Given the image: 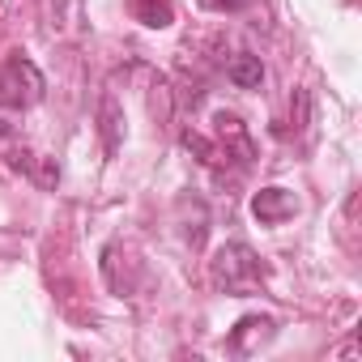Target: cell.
Returning <instances> with one entry per match:
<instances>
[{
	"mask_svg": "<svg viewBox=\"0 0 362 362\" xmlns=\"http://www.w3.org/2000/svg\"><path fill=\"white\" fill-rule=\"evenodd\" d=\"M209 281H214V290H222V294H252L260 281H264V264H260V256L247 247V243H222L218 252H214V260H209Z\"/></svg>",
	"mask_w": 362,
	"mask_h": 362,
	"instance_id": "obj_1",
	"label": "cell"
},
{
	"mask_svg": "<svg viewBox=\"0 0 362 362\" xmlns=\"http://www.w3.org/2000/svg\"><path fill=\"white\" fill-rule=\"evenodd\" d=\"M43 94H47V81H43V73H39L35 60L13 56V60L0 64V107L26 111V107H35Z\"/></svg>",
	"mask_w": 362,
	"mask_h": 362,
	"instance_id": "obj_2",
	"label": "cell"
},
{
	"mask_svg": "<svg viewBox=\"0 0 362 362\" xmlns=\"http://www.w3.org/2000/svg\"><path fill=\"white\" fill-rule=\"evenodd\" d=\"M273 332H277V320L273 315H243L239 324H235V332H230V354H256L260 345H269L273 341Z\"/></svg>",
	"mask_w": 362,
	"mask_h": 362,
	"instance_id": "obj_3",
	"label": "cell"
},
{
	"mask_svg": "<svg viewBox=\"0 0 362 362\" xmlns=\"http://www.w3.org/2000/svg\"><path fill=\"white\" fill-rule=\"evenodd\" d=\"M252 214H256L264 226H277V222H286V218L298 214V197H294L290 188H260V192L252 197Z\"/></svg>",
	"mask_w": 362,
	"mask_h": 362,
	"instance_id": "obj_4",
	"label": "cell"
},
{
	"mask_svg": "<svg viewBox=\"0 0 362 362\" xmlns=\"http://www.w3.org/2000/svg\"><path fill=\"white\" fill-rule=\"evenodd\" d=\"M226 81L230 86H239V90H256L260 81H264V64H260V56H235L230 64H226Z\"/></svg>",
	"mask_w": 362,
	"mask_h": 362,
	"instance_id": "obj_5",
	"label": "cell"
},
{
	"mask_svg": "<svg viewBox=\"0 0 362 362\" xmlns=\"http://www.w3.org/2000/svg\"><path fill=\"white\" fill-rule=\"evenodd\" d=\"M132 9H136V18H141L145 26H153V30L170 26V18H175L170 0H132Z\"/></svg>",
	"mask_w": 362,
	"mask_h": 362,
	"instance_id": "obj_6",
	"label": "cell"
},
{
	"mask_svg": "<svg viewBox=\"0 0 362 362\" xmlns=\"http://www.w3.org/2000/svg\"><path fill=\"white\" fill-rule=\"evenodd\" d=\"M119 111H115V98L107 94L103 98V107H98V119H103V136H107V153H115L119 149V119H115Z\"/></svg>",
	"mask_w": 362,
	"mask_h": 362,
	"instance_id": "obj_7",
	"label": "cell"
},
{
	"mask_svg": "<svg viewBox=\"0 0 362 362\" xmlns=\"http://www.w3.org/2000/svg\"><path fill=\"white\" fill-rule=\"evenodd\" d=\"M205 5H209V9H222V13H235V9L247 5V0H205Z\"/></svg>",
	"mask_w": 362,
	"mask_h": 362,
	"instance_id": "obj_8",
	"label": "cell"
},
{
	"mask_svg": "<svg viewBox=\"0 0 362 362\" xmlns=\"http://www.w3.org/2000/svg\"><path fill=\"white\" fill-rule=\"evenodd\" d=\"M9 132H13V124H9V119H0V136H9Z\"/></svg>",
	"mask_w": 362,
	"mask_h": 362,
	"instance_id": "obj_9",
	"label": "cell"
}]
</instances>
